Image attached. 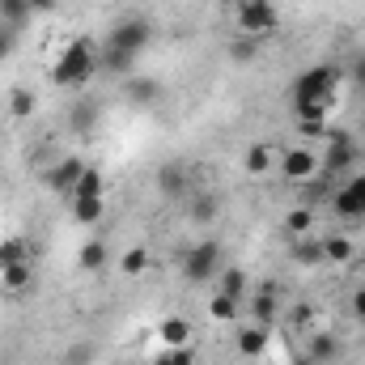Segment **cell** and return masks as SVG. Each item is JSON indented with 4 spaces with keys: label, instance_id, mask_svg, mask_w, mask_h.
<instances>
[{
    "label": "cell",
    "instance_id": "12",
    "mask_svg": "<svg viewBox=\"0 0 365 365\" xmlns=\"http://www.w3.org/2000/svg\"><path fill=\"white\" fill-rule=\"evenodd\" d=\"M158 344H162V349H182V344H191V323H187L182 314H166V319L158 323Z\"/></svg>",
    "mask_w": 365,
    "mask_h": 365
},
{
    "label": "cell",
    "instance_id": "19",
    "mask_svg": "<svg viewBox=\"0 0 365 365\" xmlns=\"http://www.w3.org/2000/svg\"><path fill=\"white\" fill-rule=\"evenodd\" d=\"M106 259H110V251H106V242H102V238H90V242L77 251V268H81V272H102V268H106Z\"/></svg>",
    "mask_w": 365,
    "mask_h": 365
},
{
    "label": "cell",
    "instance_id": "39",
    "mask_svg": "<svg viewBox=\"0 0 365 365\" xmlns=\"http://www.w3.org/2000/svg\"><path fill=\"white\" fill-rule=\"evenodd\" d=\"M90 344H77V349H73V357H68V365H90Z\"/></svg>",
    "mask_w": 365,
    "mask_h": 365
},
{
    "label": "cell",
    "instance_id": "27",
    "mask_svg": "<svg viewBox=\"0 0 365 365\" xmlns=\"http://www.w3.org/2000/svg\"><path fill=\"white\" fill-rule=\"evenodd\" d=\"M289 106L297 123H327V110H331V102H289Z\"/></svg>",
    "mask_w": 365,
    "mask_h": 365
},
{
    "label": "cell",
    "instance_id": "42",
    "mask_svg": "<svg viewBox=\"0 0 365 365\" xmlns=\"http://www.w3.org/2000/svg\"><path fill=\"white\" fill-rule=\"evenodd\" d=\"M110 4H119V9H123V4H132V0H110Z\"/></svg>",
    "mask_w": 365,
    "mask_h": 365
},
{
    "label": "cell",
    "instance_id": "31",
    "mask_svg": "<svg viewBox=\"0 0 365 365\" xmlns=\"http://www.w3.org/2000/svg\"><path fill=\"white\" fill-rule=\"evenodd\" d=\"M73 195H106L102 170H98V166H86V170H81V179H77V187H73Z\"/></svg>",
    "mask_w": 365,
    "mask_h": 365
},
{
    "label": "cell",
    "instance_id": "9",
    "mask_svg": "<svg viewBox=\"0 0 365 365\" xmlns=\"http://www.w3.org/2000/svg\"><path fill=\"white\" fill-rule=\"evenodd\" d=\"M353 162H357L353 136H344V132H331V136H327V149H323V170L340 179V175H349V170H353Z\"/></svg>",
    "mask_w": 365,
    "mask_h": 365
},
{
    "label": "cell",
    "instance_id": "14",
    "mask_svg": "<svg viewBox=\"0 0 365 365\" xmlns=\"http://www.w3.org/2000/svg\"><path fill=\"white\" fill-rule=\"evenodd\" d=\"M106 217V195H73V221L77 225H98Z\"/></svg>",
    "mask_w": 365,
    "mask_h": 365
},
{
    "label": "cell",
    "instance_id": "37",
    "mask_svg": "<svg viewBox=\"0 0 365 365\" xmlns=\"http://www.w3.org/2000/svg\"><path fill=\"white\" fill-rule=\"evenodd\" d=\"M349 310H353V319H361V323H365V284H357V289H353Z\"/></svg>",
    "mask_w": 365,
    "mask_h": 365
},
{
    "label": "cell",
    "instance_id": "25",
    "mask_svg": "<svg viewBox=\"0 0 365 365\" xmlns=\"http://www.w3.org/2000/svg\"><path fill=\"white\" fill-rule=\"evenodd\" d=\"M187 212H191V221L208 225V221H217V212H221V200H217V195H208V191H204V195H191V208H187Z\"/></svg>",
    "mask_w": 365,
    "mask_h": 365
},
{
    "label": "cell",
    "instance_id": "36",
    "mask_svg": "<svg viewBox=\"0 0 365 365\" xmlns=\"http://www.w3.org/2000/svg\"><path fill=\"white\" fill-rule=\"evenodd\" d=\"M73 128H77V132H90L93 128V106H77V110H73Z\"/></svg>",
    "mask_w": 365,
    "mask_h": 365
},
{
    "label": "cell",
    "instance_id": "11",
    "mask_svg": "<svg viewBox=\"0 0 365 365\" xmlns=\"http://www.w3.org/2000/svg\"><path fill=\"white\" fill-rule=\"evenodd\" d=\"M276 314H280V297H276V284H272V280H264V284H259V293L251 297V323H259V327H272Z\"/></svg>",
    "mask_w": 365,
    "mask_h": 365
},
{
    "label": "cell",
    "instance_id": "22",
    "mask_svg": "<svg viewBox=\"0 0 365 365\" xmlns=\"http://www.w3.org/2000/svg\"><path fill=\"white\" fill-rule=\"evenodd\" d=\"M293 264H302V268H314V264H323V238H293Z\"/></svg>",
    "mask_w": 365,
    "mask_h": 365
},
{
    "label": "cell",
    "instance_id": "43",
    "mask_svg": "<svg viewBox=\"0 0 365 365\" xmlns=\"http://www.w3.org/2000/svg\"><path fill=\"white\" fill-rule=\"evenodd\" d=\"M357 255H361V268H365V247H361V251H357Z\"/></svg>",
    "mask_w": 365,
    "mask_h": 365
},
{
    "label": "cell",
    "instance_id": "44",
    "mask_svg": "<svg viewBox=\"0 0 365 365\" xmlns=\"http://www.w3.org/2000/svg\"><path fill=\"white\" fill-rule=\"evenodd\" d=\"M0 123H4V110H0Z\"/></svg>",
    "mask_w": 365,
    "mask_h": 365
},
{
    "label": "cell",
    "instance_id": "33",
    "mask_svg": "<svg viewBox=\"0 0 365 365\" xmlns=\"http://www.w3.org/2000/svg\"><path fill=\"white\" fill-rule=\"evenodd\" d=\"M230 56H234L238 64H247V60H255V56H259V38H247V34H238V38L230 43Z\"/></svg>",
    "mask_w": 365,
    "mask_h": 365
},
{
    "label": "cell",
    "instance_id": "40",
    "mask_svg": "<svg viewBox=\"0 0 365 365\" xmlns=\"http://www.w3.org/2000/svg\"><path fill=\"white\" fill-rule=\"evenodd\" d=\"M30 9H34V13H56L60 0H30Z\"/></svg>",
    "mask_w": 365,
    "mask_h": 365
},
{
    "label": "cell",
    "instance_id": "5",
    "mask_svg": "<svg viewBox=\"0 0 365 365\" xmlns=\"http://www.w3.org/2000/svg\"><path fill=\"white\" fill-rule=\"evenodd\" d=\"M234 21H238V34L247 38H264L280 26V9L272 0H238L234 4Z\"/></svg>",
    "mask_w": 365,
    "mask_h": 365
},
{
    "label": "cell",
    "instance_id": "34",
    "mask_svg": "<svg viewBox=\"0 0 365 365\" xmlns=\"http://www.w3.org/2000/svg\"><path fill=\"white\" fill-rule=\"evenodd\" d=\"M13 51H17V26H4V21H0V64H4Z\"/></svg>",
    "mask_w": 365,
    "mask_h": 365
},
{
    "label": "cell",
    "instance_id": "28",
    "mask_svg": "<svg viewBox=\"0 0 365 365\" xmlns=\"http://www.w3.org/2000/svg\"><path fill=\"white\" fill-rule=\"evenodd\" d=\"M336 353H340V340H336L331 331H314V336H310V357H314V361H331Z\"/></svg>",
    "mask_w": 365,
    "mask_h": 365
},
{
    "label": "cell",
    "instance_id": "7",
    "mask_svg": "<svg viewBox=\"0 0 365 365\" xmlns=\"http://www.w3.org/2000/svg\"><path fill=\"white\" fill-rule=\"evenodd\" d=\"M331 212L340 221H365V175L340 182V191L331 195Z\"/></svg>",
    "mask_w": 365,
    "mask_h": 365
},
{
    "label": "cell",
    "instance_id": "32",
    "mask_svg": "<svg viewBox=\"0 0 365 365\" xmlns=\"http://www.w3.org/2000/svg\"><path fill=\"white\" fill-rule=\"evenodd\" d=\"M149 365H195V349H191V344H182V349H162Z\"/></svg>",
    "mask_w": 365,
    "mask_h": 365
},
{
    "label": "cell",
    "instance_id": "1",
    "mask_svg": "<svg viewBox=\"0 0 365 365\" xmlns=\"http://www.w3.org/2000/svg\"><path fill=\"white\" fill-rule=\"evenodd\" d=\"M153 43V21L149 17H119L110 30H106V38H102V47H98V64L106 68V73H115V77H132V68H136V60L145 56V47Z\"/></svg>",
    "mask_w": 365,
    "mask_h": 365
},
{
    "label": "cell",
    "instance_id": "41",
    "mask_svg": "<svg viewBox=\"0 0 365 365\" xmlns=\"http://www.w3.org/2000/svg\"><path fill=\"white\" fill-rule=\"evenodd\" d=\"M310 314H314L310 306H297V310H293V323H310Z\"/></svg>",
    "mask_w": 365,
    "mask_h": 365
},
{
    "label": "cell",
    "instance_id": "2",
    "mask_svg": "<svg viewBox=\"0 0 365 365\" xmlns=\"http://www.w3.org/2000/svg\"><path fill=\"white\" fill-rule=\"evenodd\" d=\"M93 73H98V47H93L90 38H73V43H64V51L51 64V86L81 90V86L93 81Z\"/></svg>",
    "mask_w": 365,
    "mask_h": 365
},
{
    "label": "cell",
    "instance_id": "3",
    "mask_svg": "<svg viewBox=\"0 0 365 365\" xmlns=\"http://www.w3.org/2000/svg\"><path fill=\"white\" fill-rule=\"evenodd\" d=\"M340 68L336 64H310L293 77V90H289V102H331V93L340 86Z\"/></svg>",
    "mask_w": 365,
    "mask_h": 365
},
{
    "label": "cell",
    "instance_id": "23",
    "mask_svg": "<svg viewBox=\"0 0 365 365\" xmlns=\"http://www.w3.org/2000/svg\"><path fill=\"white\" fill-rule=\"evenodd\" d=\"M34 106H38V98H34V90H26V86L9 90V102H4V110H9L13 119H30V115H34Z\"/></svg>",
    "mask_w": 365,
    "mask_h": 365
},
{
    "label": "cell",
    "instance_id": "29",
    "mask_svg": "<svg viewBox=\"0 0 365 365\" xmlns=\"http://www.w3.org/2000/svg\"><path fill=\"white\" fill-rule=\"evenodd\" d=\"M30 17H34L30 0H0V21H4V26H21V21H30Z\"/></svg>",
    "mask_w": 365,
    "mask_h": 365
},
{
    "label": "cell",
    "instance_id": "4",
    "mask_svg": "<svg viewBox=\"0 0 365 365\" xmlns=\"http://www.w3.org/2000/svg\"><path fill=\"white\" fill-rule=\"evenodd\" d=\"M221 255H225V247L217 238L195 242L191 251H182V280L187 284H212L221 272Z\"/></svg>",
    "mask_w": 365,
    "mask_h": 365
},
{
    "label": "cell",
    "instance_id": "6",
    "mask_svg": "<svg viewBox=\"0 0 365 365\" xmlns=\"http://www.w3.org/2000/svg\"><path fill=\"white\" fill-rule=\"evenodd\" d=\"M276 166H280V175H284V182H310L319 179V153L310 149V145H293V149H284L280 158H276Z\"/></svg>",
    "mask_w": 365,
    "mask_h": 365
},
{
    "label": "cell",
    "instance_id": "24",
    "mask_svg": "<svg viewBox=\"0 0 365 365\" xmlns=\"http://www.w3.org/2000/svg\"><path fill=\"white\" fill-rule=\"evenodd\" d=\"M9 264H30V242L21 234H13V238L0 242V268H9Z\"/></svg>",
    "mask_w": 365,
    "mask_h": 365
},
{
    "label": "cell",
    "instance_id": "38",
    "mask_svg": "<svg viewBox=\"0 0 365 365\" xmlns=\"http://www.w3.org/2000/svg\"><path fill=\"white\" fill-rule=\"evenodd\" d=\"M297 132L306 140H327V123H297Z\"/></svg>",
    "mask_w": 365,
    "mask_h": 365
},
{
    "label": "cell",
    "instance_id": "16",
    "mask_svg": "<svg viewBox=\"0 0 365 365\" xmlns=\"http://www.w3.org/2000/svg\"><path fill=\"white\" fill-rule=\"evenodd\" d=\"M284 234H289V238H306V234H314V208H310V204L289 208V212H284Z\"/></svg>",
    "mask_w": 365,
    "mask_h": 365
},
{
    "label": "cell",
    "instance_id": "17",
    "mask_svg": "<svg viewBox=\"0 0 365 365\" xmlns=\"http://www.w3.org/2000/svg\"><path fill=\"white\" fill-rule=\"evenodd\" d=\"M238 353H242V357H264V353H268V327H259V323L242 327V331H238Z\"/></svg>",
    "mask_w": 365,
    "mask_h": 365
},
{
    "label": "cell",
    "instance_id": "26",
    "mask_svg": "<svg viewBox=\"0 0 365 365\" xmlns=\"http://www.w3.org/2000/svg\"><path fill=\"white\" fill-rule=\"evenodd\" d=\"M0 284H4L9 293H26V289H30V264H9V268H0Z\"/></svg>",
    "mask_w": 365,
    "mask_h": 365
},
{
    "label": "cell",
    "instance_id": "15",
    "mask_svg": "<svg viewBox=\"0 0 365 365\" xmlns=\"http://www.w3.org/2000/svg\"><path fill=\"white\" fill-rule=\"evenodd\" d=\"M353 255H357V247H353V238H349V234L323 238V264H336V268H344V264H353Z\"/></svg>",
    "mask_w": 365,
    "mask_h": 365
},
{
    "label": "cell",
    "instance_id": "20",
    "mask_svg": "<svg viewBox=\"0 0 365 365\" xmlns=\"http://www.w3.org/2000/svg\"><path fill=\"white\" fill-rule=\"evenodd\" d=\"M149 264H153V255H149L145 242H136V247H128V251L119 255V272L123 276H145L149 272Z\"/></svg>",
    "mask_w": 365,
    "mask_h": 365
},
{
    "label": "cell",
    "instance_id": "10",
    "mask_svg": "<svg viewBox=\"0 0 365 365\" xmlns=\"http://www.w3.org/2000/svg\"><path fill=\"white\" fill-rule=\"evenodd\" d=\"M158 191H162L166 200L191 195V175H187V166H182V162H166V166L158 170Z\"/></svg>",
    "mask_w": 365,
    "mask_h": 365
},
{
    "label": "cell",
    "instance_id": "35",
    "mask_svg": "<svg viewBox=\"0 0 365 365\" xmlns=\"http://www.w3.org/2000/svg\"><path fill=\"white\" fill-rule=\"evenodd\" d=\"M349 81H353V86L365 93V47L353 56V60H349Z\"/></svg>",
    "mask_w": 365,
    "mask_h": 365
},
{
    "label": "cell",
    "instance_id": "13",
    "mask_svg": "<svg viewBox=\"0 0 365 365\" xmlns=\"http://www.w3.org/2000/svg\"><path fill=\"white\" fill-rule=\"evenodd\" d=\"M123 93H128L132 106H158V102H162V81H153V77H132V81L123 86Z\"/></svg>",
    "mask_w": 365,
    "mask_h": 365
},
{
    "label": "cell",
    "instance_id": "8",
    "mask_svg": "<svg viewBox=\"0 0 365 365\" xmlns=\"http://www.w3.org/2000/svg\"><path fill=\"white\" fill-rule=\"evenodd\" d=\"M81 170H86L81 158H60V162L43 166V187L56 191V195H73V187H77V179H81Z\"/></svg>",
    "mask_w": 365,
    "mask_h": 365
},
{
    "label": "cell",
    "instance_id": "21",
    "mask_svg": "<svg viewBox=\"0 0 365 365\" xmlns=\"http://www.w3.org/2000/svg\"><path fill=\"white\" fill-rule=\"evenodd\" d=\"M217 293H225V297L242 302V297H247V272H242V268H234V264H230V268H221V272H217Z\"/></svg>",
    "mask_w": 365,
    "mask_h": 365
},
{
    "label": "cell",
    "instance_id": "30",
    "mask_svg": "<svg viewBox=\"0 0 365 365\" xmlns=\"http://www.w3.org/2000/svg\"><path fill=\"white\" fill-rule=\"evenodd\" d=\"M208 314H212L217 323H234V319H238V302L225 297V293H212V297H208Z\"/></svg>",
    "mask_w": 365,
    "mask_h": 365
},
{
    "label": "cell",
    "instance_id": "18",
    "mask_svg": "<svg viewBox=\"0 0 365 365\" xmlns=\"http://www.w3.org/2000/svg\"><path fill=\"white\" fill-rule=\"evenodd\" d=\"M272 145H264V140H259V145H251V149H247V153H242V170H247V175H255V179H264V175H268V170H272Z\"/></svg>",
    "mask_w": 365,
    "mask_h": 365
}]
</instances>
